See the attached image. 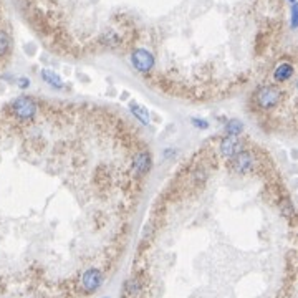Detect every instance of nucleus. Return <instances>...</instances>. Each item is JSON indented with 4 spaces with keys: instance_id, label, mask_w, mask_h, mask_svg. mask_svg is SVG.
Instances as JSON below:
<instances>
[{
    "instance_id": "nucleus-1",
    "label": "nucleus",
    "mask_w": 298,
    "mask_h": 298,
    "mask_svg": "<svg viewBox=\"0 0 298 298\" xmlns=\"http://www.w3.org/2000/svg\"><path fill=\"white\" fill-rule=\"evenodd\" d=\"M253 98H255L258 108H262L264 111H272L280 103L282 91L275 85H264L257 89Z\"/></svg>"
},
{
    "instance_id": "nucleus-2",
    "label": "nucleus",
    "mask_w": 298,
    "mask_h": 298,
    "mask_svg": "<svg viewBox=\"0 0 298 298\" xmlns=\"http://www.w3.org/2000/svg\"><path fill=\"white\" fill-rule=\"evenodd\" d=\"M12 113L17 116L20 121H32L36 115V103L30 96H18L12 101Z\"/></svg>"
},
{
    "instance_id": "nucleus-3",
    "label": "nucleus",
    "mask_w": 298,
    "mask_h": 298,
    "mask_svg": "<svg viewBox=\"0 0 298 298\" xmlns=\"http://www.w3.org/2000/svg\"><path fill=\"white\" fill-rule=\"evenodd\" d=\"M131 63H133V66L138 71L149 73V71L153 70V66H154V57H153L151 51H147L144 48H138V50L133 51Z\"/></svg>"
},
{
    "instance_id": "nucleus-4",
    "label": "nucleus",
    "mask_w": 298,
    "mask_h": 298,
    "mask_svg": "<svg viewBox=\"0 0 298 298\" xmlns=\"http://www.w3.org/2000/svg\"><path fill=\"white\" fill-rule=\"evenodd\" d=\"M219 151L224 158L232 159L234 156H237L240 151H244V144H242V141L238 139V136H226L220 141Z\"/></svg>"
},
{
    "instance_id": "nucleus-5",
    "label": "nucleus",
    "mask_w": 298,
    "mask_h": 298,
    "mask_svg": "<svg viewBox=\"0 0 298 298\" xmlns=\"http://www.w3.org/2000/svg\"><path fill=\"white\" fill-rule=\"evenodd\" d=\"M253 164H255V161H253L252 154L247 153V151H240L237 156H234L232 158V166H234V171L237 174H249L250 171L253 169Z\"/></svg>"
},
{
    "instance_id": "nucleus-6",
    "label": "nucleus",
    "mask_w": 298,
    "mask_h": 298,
    "mask_svg": "<svg viewBox=\"0 0 298 298\" xmlns=\"http://www.w3.org/2000/svg\"><path fill=\"white\" fill-rule=\"evenodd\" d=\"M81 283H83V288L88 293H93L101 287L103 275L98 268H88V270L83 273V277H81Z\"/></svg>"
},
{
    "instance_id": "nucleus-7",
    "label": "nucleus",
    "mask_w": 298,
    "mask_h": 298,
    "mask_svg": "<svg viewBox=\"0 0 298 298\" xmlns=\"http://www.w3.org/2000/svg\"><path fill=\"white\" fill-rule=\"evenodd\" d=\"M133 166L139 176H146L153 167V159H151V156H149V153L147 151L138 153L133 159Z\"/></svg>"
},
{
    "instance_id": "nucleus-8",
    "label": "nucleus",
    "mask_w": 298,
    "mask_h": 298,
    "mask_svg": "<svg viewBox=\"0 0 298 298\" xmlns=\"http://www.w3.org/2000/svg\"><path fill=\"white\" fill-rule=\"evenodd\" d=\"M293 77V66L290 63H282L277 66V70L273 71V80L278 81V83H285L290 78Z\"/></svg>"
},
{
    "instance_id": "nucleus-9",
    "label": "nucleus",
    "mask_w": 298,
    "mask_h": 298,
    "mask_svg": "<svg viewBox=\"0 0 298 298\" xmlns=\"http://www.w3.org/2000/svg\"><path fill=\"white\" fill-rule=\"evenodd\" d=\"M42 78H43V81H47L50 86H53L57 89H60V88L63 86L62 78H60L58 74L55 71H51V70H43L42 71Z\"/></svg>"
},
{
    "instance_id": "nucleus-10",
    "label": "nucleus",
    "mask_w": 298,
    "mask_h": 298,
    "mask_svg": "<svg viewBox=\"0 0 298 298\" xmlns=\"http://www.w3.org/2000/svg\"><path fill=\"white\" fill-rule=\"evenodd\" d=\"M129 109H131V113L139 119V123H141V124H144V126L149 124L147 111H146L143 106H139V104H136V103H131V104H129Z\"/></svg>"
},
{
    "instance_id": "nucleus-11",
    "label": "nucleus",
    "mask_w": 298,
    "mask_h": 298,
    "mask_svg": "<svg viewBox=\"0 0 298 298\" xmlns=\"http://www.w3.org/2000/svg\"><path fill=\"white\" fill-rule=\"evenodd\" d=\"M244 131V124L238 121V119H230L226 124V133L227 136H238Z\"/></svg>"
},
{
    "instance_id": "nucleus-12",
    "label": "nucleus",
    "mask_w": 298,
    "mask_h": 298,
    "mask_svg": "<svg viewBox=\"0 0 298 298\" xmlns=\"http://www.w3.org/2000/svg\"><path fill=\"white\" fill-rule=\"evenodd\" d=\"M10 48V39L5 32L0 30V57H4Z\"/></svg>"
},
{
    "instance_id": "nucleus-13",
    "label": "nucleus",
    "mask_w": 298,
    "mask_h": 298,
    "mask_svg": "<svg viewBox=\"0 0 298 298\" xmlns=\"http://www.w3.org/2000/svg\"><path fill=\"white\" fill-rule=\"evenodd\" d=\"M192 126H196L199 129H207L209 128V123L206 119H200V118H192Z\"/></svg>"
},
{
    "instance_id": "nucleus-14",
    "label": "nucleus",
    "mask_w": 298,
    "mask_h": 298,
    "mask_svg": "<svg viewBox=\"0 0 298 298\" xmlns=\"http://www.w3.org/2000/svg\"><path fill=\"white\" fill-rule=\"evenodd\" d=\"M28 85H30L28 78H20V80H18V86H20V88H24V89H25V88H28Z\"/></svg>"
},
{
    "instance_id": "nucleus-15",
    "label": "nucleus",
    "mask_w": 298,
    "mask_h": 298,
    "mask_svg": "<svg viewBox=\"0 0 298 298\" xmlns=\"http://www.w3.org/2000/svg\"><path fill=\"white\" fill-rule=\"evenodd\" d=\"M104 298H109V296H104Z\"/></svg>"
},
{
    "instance_id": "nucleus-16",
    "label": "nucleus",
    "mask_w": 298,
    "mask_h": 298,
    "mask_svg": "<svg viewBox=\"0 0 298 298\" xmlns=\"http://www.w3.org/2000/svg\"><path fill=\"white\" fill-rule=\"evenodd\" d=\"M292 2H293V0H292Z\"/></svg>"
}]
</instances>
